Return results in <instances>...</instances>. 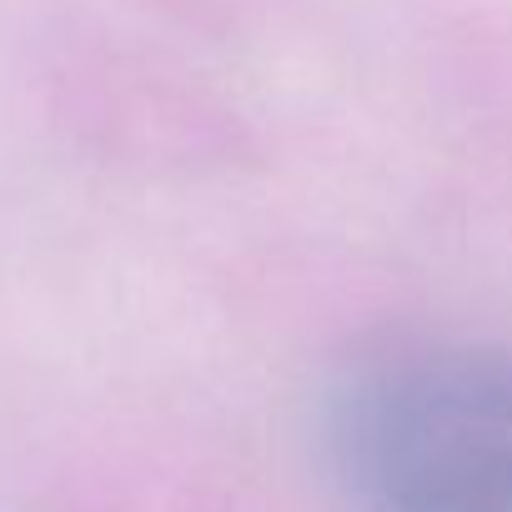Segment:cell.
<instances>
[{
	"instance_id": "obj_1",
	"label": "cell",
	"mask_w": 512,
	"mask_h": 512,
	"mask_svg": "<svg viewBox=\"0 0 512 512\" xmlns=\"http://www.w3.org/2000/svg\"><path fill=\"white\" fill-rule=\"evenodd\" d=\"M327 432L362 512H512V347H392L337 387Z\"/></svg>"
}]
</instances>
